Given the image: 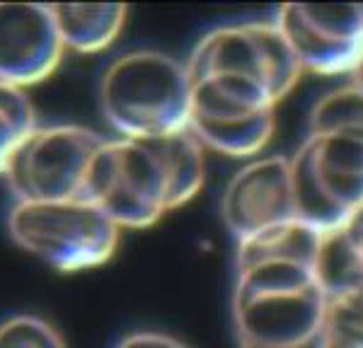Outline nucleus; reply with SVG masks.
<instances>
[{"label": "nucleus", "mask_w": 363, "mask_h": 348, "mask_svg": "<svg viewBox=\"0 0 363 348\" xmlns=\"http://www.w3.org/2000/svg\"><path fill=\"white\" fill-rule=\"evenodd\" d=\"M322 232L294 220L240 242L233 329L240 348H335L318 261Z\"/></svg>", "instance_id": "nucleus-1"}, {"label": "nucleus", "mask_w": 363, "mask_h": 348, "mask_svg": "<svg viewBox=\"0 0 363 348\" xmlns=\"http://www.w3.org/2000/svg\"><path fill=\"white\" fill-rule=\"evenodd\" d=\"M203 182V145L189 131L148 141L109 138L92 165L87 201L121 230H145L189 203Z\"/></svg>", "instance_id": "nucleus-2"}, {"label": "nucleus", "mask_w": 363, "mask_h": 348, "mask_svg": "<svg viewBox=\"0 0 363 348\" xmlns=\"http://www.w3.org/2000/svg\"><path fill=\"white\" fill-rule=\"evenodd\" d=\"M99 104L119 138L148 141L189 131L186 66L162 51H126L102 73Z\"/></svg>", "instance_id": "nucleus-3"}, {"label": "nucleus", "mask_w": 363, "mask_h": 348, "mask_svg": "<svg viewBox=\"0 0 363 348\" xmlns=\"http://www.w3.org/2000/svg\"><path fill=\"white\" fill-rule=\"evenodd\" d=\"M8 230L25 252L66 274L107 264L121 237L119 225L92 201H15Z\"/></svg>", "instance_id": "nucleus-4"}, {"label": "nucleus", "mask_w": 363, "mask_h": 348, "mask_svg": "<svg viewBox=\"0 0 363 348\" xmlns=\"http://www.w3.org/2000/svg\"><path fill=\"white\" fill-rule=\"evenodd\" d=\"M189 133L203 148L230 158H252L267 148L279 107L267 85L225 73L189 75Z\"/></svg>", "instance_id": "nucleus-5"}, {"label": "nucleus", "mask_w": 363, "mask_h": 348, "mask_svg": "<svg viewBox=\"0 0 363 348\" xmlns=\"http://www.w3.org/2000/svg\"><path fill=\"white\" fill-rule=\"evenodd\" d=\"M298 218L335 230L363 206V131H308L291 155Z\"/></svg>", "instance_id": "nucleus-6"}, {"label": "nucleus", "mask_w": 363, "mask_h": 348, "mask_svg": "<svg viewBox=\"0 0 363 348\" xmlns=\"http://www.w3.org/2000/svg\"><path fill=\"white\" fill-rule=\"evenodd\" d=\"M109 138L78 124L37 126L13 153L3 177L15 201H87L90 174Z\"/></svg>", "instance_id": "nucleus-7"}, {"label": "nucleus", "mask_w": 363, "mask_h": 348, "mask_svg": "<svg viewBox=\"0 0 363 348\" xmlns=\"http://www.w3.org/2000/svg\"><path fill=\"white\" fill-rule=\"evenodd\" d=\"M186 73H228L259 80L281 102L298 85L301 63L274 22H238L203 34L186 58Z\"/></svg>", "instance_id": "nucleus-8"}, {"label": "nucleus", "mask_w": 363, "mask_h": 348, "mask_svg": "<svg viewBox=\"0 0 363 348\" xmlns=\"http://www.w3.org/2000/svg\"><path fill=\"white\" fill-rule=\"evenodd\" d=\"M274 25L303 73L349 78L363 56V5L286 3Z\"/></svg>", "instance_id": "nucleus-9"}, {"label": "nucleus", "mask_w": 363, "mask_h": 348, "mask_svg": "<svg viewBox=\"0 0 363 348\" xmlns=\"http://www.w3.org/2000/svg\"><path fill=\"white\" fill-rule=\"evenodd\" d=\"M220 218L235 242L289 225L298 218L291 158L269 155L252 160L230 177L220 199Z\"/></svg>", "instance_id": "nucleus-10"}, {"label": "nucleus", "mask_w": 363, "mask_h": 348, "mask_svg": "<svg viewBox=\"0 0 363 348\" xmlns=\"http://www.w3.org/2000/svg\"><path fill=\"white\" fill-rule=\"evenodd\" d=\"M63 51L49 5L0 3V83L17 90L44 83Z\"/></svg>", "instance_id": "nucleus-11"}, {"label": "nucleus", "mask_w": 363, "mask_h": 348, "mask_svg": "<svg viewBox=\"0 0 363 348\" xmlns=\"http://www.w3.org/2000/svg\"><path fill=\"white\" fill-rule=\"evenodd\" d=\"M315 274L327 298L363 286V206L347 223L322 232Z\"/></svg>", "instance_id": "nucleus-12"}, {"label": "nucleus", "mask_w": 363, "mask_h": 348, "mask_svg": "<svg viewBox=\"0 0 363 348\" xmlns=\"http://www.w3.org/2000/svg\"><path fill=\"white\" fill-rule=\"evenodd\" d=\"M58 37L66 49L78 54H99L109 49L126 25V5H49Z\"/></svg>", "instance_id": "nucleus-13"}, {"label": "nucleus", "mask_w": 363, "mask_h": 348, "mask_svg": "<svg viewBox=\"0 0 363 348\" xmlns=\"http://www.w3.org/2000/svg\"><path fill=\"white\" fill-rule=\"evenodd\" d=\"M308 131H363V90L344 83L322 95L310 109Z\"/></svg>", "instance_id": "nucleus-14"}, {"label": "nucleus", "mask_w": 363, "mask_h": 348, "mask_svg": "<svg viewBox=\"0 0 363 348\" xmlns=\"http://www.w3.org/2000/svg\"><path fill=\"white\" fill-rule=\"evenodd\" d=\"M37 129V112L25 90L0 83V174L20 143Z\"/></svg>", "instance_id": "nucleus-15"}, {"label": "nucleus", "mask_w": 363, "mask_h": 348, "mask_svg": "<svg viewBox=\"0 0 363 348\" xmlns=\"http://www.w3.org/2000/svg\"><path fill=\"white\" fill-rule=\"evenodd\" d=\"M330 332L335 348H363V286L330 298Z\"/></svg>", "instance_id": "nucleus-16"}, {"label": "nucleus", "mask_w": 363, "mask_h": 348, "mask_svg": "<svg viewBox=\"0 0 363 348\" xmlns=\"http://www.w3.org/2000/svg\"><path fill=\"white\" fill-rule=\"evenodd\" d=\"M0 348H68L61 332L42 317L15 315L0 322Z\"/></svg>", "instance_id": "nucleus-17"}, {"label": "nucleus", "mask_w": 363, "mask_h": 348, "mask_svg": "<svg viewBox=\"0 0 363 348\" xmlns=\"http://www.w3.org/2000/svg\"><path fill=\"white\" fill-rule=\"evenodd\" d=\"M114 348H189V346L162 332H133L124 336Z\"/></svg>", "instance_id": "nucleus-18"}, {"label": "nucleus", "mask_w": 363, "mask_h": 348, "mask_svg": "<svg viewBox=\"0 0 363 348\" xmlns=\"http://www.w3.org/2000/svg\"><path fill=\"white\" fill-rule=\"evenodd\" d=\"M349 80H351V83H354L356 87H361V90H363V56H361L359 66H356V71L349 75Z\"/></svg>", "instance_id": "nucleus-19"}]
</instances>
